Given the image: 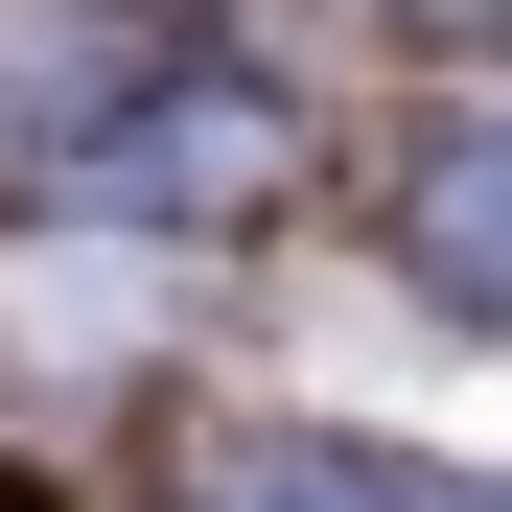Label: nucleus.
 I'll list each match as a JSON object with an SVG mask.
<instances>
[{
	"mask_svg": "<svg viewBox=\"0 0 512 512\" xmlns=\"http://www.w3.org/2000/svg\"><path fill=\"white\" fill-rule=\"evenodd\" d=\"M280 163H303V117L256 94V70H187V47H163L140 94H117V140L70 163L47 210H117V233H210V210H256V187H280Z\"/></svg>",
	"mask_w": 512,
	"mask_h": 512,
	"instance_id": "f257e3e1",
	"label": "nucleus"
},
{
	"mask_svg": "<svg viewBox=\"0 0 512 512\" xmlns=\"http://www.w3.org/2000/svg\"><path fill=\"white\" fill-rule=\"evenodd\" d=\"M140 70H163V24H117V0H0V210H47Z\"/></svg>",
	"mask_w": 512,
	"mask_h": 512,
	"instance_id": "f03ea898",
	"label": "nucleus"
},
{
	"mask_svg": "<svg viewBox=\"0 0 512 512\" xmlns=\"http://www.w3.org/2000/svg\"><path fill=\"white\" fill-rule=\"evenodd\" d=\"M396 280L466 303V326H512V94L419 117V163H396Z\"/></svg>",
	"mask_w": 512,
	"mask_h": 512,
	"instance_id": "7ed1b4c3",
	"label": "nucleus"
},
{
	"mask_svg": "<svg viewBox=\"0 0 512 512\" xmlns=\"http://www.w3.org/2000/svg\"><path fill=\"white\" fill-rule=\"evenodd\" d=\"M210 512H419L396 466H350V443H233L210 466Z\"/></svg>",
	"mask_w": 512,
	"mask_h": 512,
	"instance_id": "20e7f679",
	"label": "nucleus"
}]
</instances>
